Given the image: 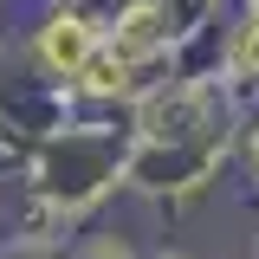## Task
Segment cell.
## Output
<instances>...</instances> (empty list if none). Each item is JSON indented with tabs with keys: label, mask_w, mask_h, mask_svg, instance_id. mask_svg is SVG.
<instances>
[{
	"label": "cell",
	"mask_w": 259,
	"mask_h": 259,
	"mask_svg": "<svg viewBox=\"0 0 259 259\" xmlns=\"http://www.w3.org/2000/svg\"><path fill=\"white\" fill-rule=\"evenodd\" d=\"M46 59L52 65H84L91 59V32L78 26V20H59V26L46 32Z\"/></svg>",
	"instance_id": "1"
},
{
	"label": "cell",
	"mask_w": 259,
	"mask_h": 259,
	"mask_svg": "<svg viewBox=\"0 0 259 259\" xmlns=\"http://www.w3.org/2000/svg\"><path fill=\"white\" fill-rule=\"evenodd\" d=\"M156 7H136V13H130V46H149V39H156Z\"/></svg>",
	"instance_id": "2"
},
{
	"label": "cell",
	"mask_w": 259,
	"mask_h": 259,
	"mask_svg": "<svg viewBox=\"0 0 259 259\" xmlns=\"http://www.w3.org/2000/svg\"><path fill=\"white\" fill-rule=\"evenodd\" d=\"M240 65L259 71V26H246V39H240Z\"/></svg>",
	"instance_id": "3"
}]
</instances>
